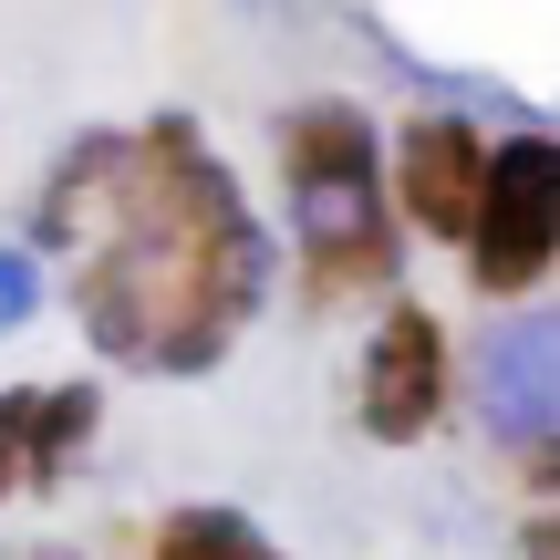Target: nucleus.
<instances>
[{
    "label": "nucleus",
    "mask_w": 560,
    "mask_h": 560,
    "mask_svg": "<svg viewBox=\"0 0 560 560\" xmlns=\"http://www.w3.org/2000/svg\"><path fill=\"white\" fill-rule=\"evenodd\" d=\"M0 312L21 322V260H0Z\"/></svg>",
    "instance_id": "f8f14e48"
},
{
    "label": "nucleus",
    "mask_w": 560,
    "mask_h": 560,
    "mask_svg": "<svg viewBox=\"0 0 560 560\" xmlns=\"http://www.w3.org/2000/svg\"><path fill=\"white\" fill-rule=\"evenodd\" d=\"M104 425V384H42V416H32V488H62V467L94 446Z\"/></svg>",
    "instance_id": "6e6552de"
},
{
    "label": "nucleus",
    "mask_w": 560,
    "mask_h": 560,
    "mask_svg": "<svg viewBox=\"0 0 560 560\" xmlns=\"http://www.w3.org/2000/svg\"><path fill=\"white\" fill-rule=\"evenodd\" d=\"M145 560H280L270 529H249L240 509H166Z\"/></svg>",
    "instance_id": "0eeeda50"
},
{
    "label": "nucleus",
    "mask_w": 560,
    "mask_h": 560,
    "mask_svg": "<svg viewBox=\"0 0 560 560\" xmlns=\"http://www.w3.org/2000/svg\"><path fill=\"white\" fill-rule=\"evenodd\" d=\"M291 219H301V291L312 301H353V291H395L405 280V219H395L384 177L291 187Z\"/></svg>",
    "instance_id": "39448f33"
},
{
    "label": "nucleus",
    "mask_w": 560,
    "mask_h": 560,
    "mask_svg": "<svg viewBox=\"0 0 560 560\" xmlns=\"http://www.w3.org/2000/svg\"><path fill=\"white\" fill-rule=\"evenodd\" d=\"M32 240L73 249V322L125 374H219L270 301V229L198 115L73 136L32 198Z\"/></svg>",
    "instance_id": "f257e3e1"
},
{
    "label": "nucleus",
    "mask_w": 560,
    "mask_h": 560,
    "mask_svg": "<svg viewBox=\"0 0 560 560\" xmlns=\"http://www.w3.org/2000/svg\"><path fill=\"white\" fill-rule=\"evenodd\" d=\"M32 560H83V550H32Z\"/></svg>",
    "instance_id": "ddd939ff"
},
{
    "label": "nucleus",
    "mask_w": 560,
    "mask_h": 560,
    "mask_svg": "<svg viewBox=\"0 0 560 560\" xmlns=\"http://www.w3.org/2000/svg\"><path fill=\"white\" fill-rule=\"evenodd\" d=\"M520 560H560V509H540V520H520Z\"/></svg>",
    "instance_id": "9b49d317"
},
{
    "label": "nucleus",
    "mask_w": 560,
    "mask_h": 560,
    "mask_svg": "<svg viewBox=\"0 0 560 560\" xmlns=\"http://www.w3.org/2000/svg\"><path fill=\"white\" fill-rule=\"evenodd\" d=\"M457 405V342H446V312L416 291H384V322L363 332L353 363V416L374 446H425Z\"/></svg>",
    "instance_id": "7ed1b4c3"
},
{
    "label": "nucleus",
    "mask_w": 560,
    "mask_h": 560,
    "mask_svg": "<svg viewBox=\"0 0 560 560\" xmlns=\"http://www.w3.org/2000/svg\"><path fill=\"white\" fill-rule=\"evenodd\" d=\"M467 291L478 301H529L560 270V136L520 125L488 145V187L467 219Z\"/></svg>",
    "instance_id": "f03ea898"
},
{
    "label": "nucleus",
    "mask_w": 560,
    "mask_h": 560,
    "mask_svg": "<svg viewBox=\"0 0 560 560\" xmlns=\"http://www.w3.org/2000/svg\"><path fill=\"white\" fill-rule=\"evenodd\" d=\"M520 488H560V425H540V436L520 446Z\"/></svg>",
    "instance_id": "9d476101"
},
{
    "label": "nucleus",
    "mask_w": 560,
    "mask_h": 560,
    "mask_svg": "<svg viewBox=\"0 0 560 560\" xmlns=\"http://www.w3.org/2000/svg\"><path fill=\"white\" fill-rule=\"evenodd\" d=\"M32 416H42V384H11L0 395V499L32 488Z\"/></svg>",
    "instance_id": "1a4fd4ad"
},
{
    "label": "nucleus",
    "mask_w": 560,
    "mask_h": 560,
    "mask_svg": "<svg viewBox=\"0 0 560 560\" xmlns=\"http://www.w3.org/2000/svg\"><path fill=\"white\" fill-rule=\"evenodd\" d=\"M270 156H280V187H353V177H384L374 115H363V104H342V94L291 104V115H280V136H270Z\"/></svg>",
    "instance_id": "423d86ee"
},
{
    "label": "nucleus",
    "mask_w": 560,
    "mask_h": 560,
    "mask_svg": "<svg viewBox=\"0 0 560 560\" xmlns=\"http://www.w3.org/2000/svg\"><path fill=\"white\" fill-rule=\"evenodd\" d=\"M488 145H499V136H478L457 104H416V115L384 136V187H395L405 240H425V249H457L467 240L478 187H488Z\"/></svg>",
    "instance_id": "20e7f679"
}]
</instances>
